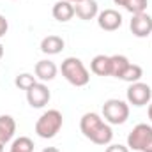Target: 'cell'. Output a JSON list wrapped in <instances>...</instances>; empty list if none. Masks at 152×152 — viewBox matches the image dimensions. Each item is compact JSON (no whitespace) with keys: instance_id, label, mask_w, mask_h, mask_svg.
Listing matches in <instances>:
<instances>
[{"instance_id":"d6986e66","label":"cell","mask_w":152,"mask_h":152,"mask_svg":"<svg viewBox=\"0 0 152 152\" xmlns=\"http://www.w3.org/2000/svg\"><path fill=\"white\" fill-rule=\"evenodd\" d=\"M37 81H36V76L30 75V73H21V75H18L14 78V85L20 88V90H28L30 87H34Z\"/></svg>"},{"instance_id":"8fae6325","label":"cell","mask_w":152,"mask_h":152,"mask_svg":"<svg viewBox=\"0 0 152 152\" xmlns=\"http://www.w3.org/2000/svg\"><path fill=\"white\" fill-rule=\"evenodd\" d=\"M51 14H53V18H55L57 21L66 23V21L73 20V16H75V4H71V2H67V0H58V2L53 5Z\"/></svg>"},{"instance_id":"52a82bcc","label":"cell","mask_w":152,"mask_h":152,"mask_svg":"<svg viewBox=\"0 0 152 152\" xmlns=\"http://www.w3.org/2000/svg\"><path fill=\"white\" fill-rule=\"evenodd\" d=\"M50 99H51V92L42 81H37L34 87L27 90V103L32 108H44L50 103Z\"/></svg>"},{"instance_id":"5b68a950","label":"cell","mask_w":152,"mask_h":152,"mask_svg":"<svg viewBox=\"0 0 152 152\" xmlns=\"http://www.w3.org/2000/svg\"><path fill=\"white\" fill-rule=\"evenodd\" d=\"M103 118L110 126H120L129 118V103L122 99H108L103 104Z\"/></svg>"},{"instance_id":"d4e9b609","label":"cell","mask_w":152,"mask_h":152,"mask_svg":"<svg viewBox=\"0 0 152 152\" xmlns=\"http://www.w3.org/2000/svg\"><path fill=\"white\" fill-rule=\"evenodd\" d=\"M147 115H149V120L152 122V103H149V110H147Z\"/></svg>"},{"instance_id":"484cf974","label":"cell","mask_w":152,"mask_h":152,"mask_svg":"<svg viewBox=\"0 0 152 152\" xmlns=\"http://www.w3.org/2000/svg\"><path fill=\"white\" fill-rule=\"evenodd\" d=\"M2 57H4V46L0 44V58H2Z\"/></svg>"},{"instance_id":"7c38bea8","label":"cell","mask_w":152,"mask_h":152,"mask_svg":"<svg viewBox=\"0 0 152 152\" xmlns=\"http://www.w3.org/2000/svg\"><path fill=\"white\" fill-rule=\"evenodd\" d=\"M34 71H36V78L44 83V81L55 80V76L58 73V67L51 60H39L37 64H36V69Z\"/></svg>"},{"instance_id":"5bb4252c","label":"cell","mask_w":152,"mask_h":152,"mask_svg":"<svg viewBox=\"0 0 152 152\" xmlns=\"http://www.w3.org/2000/svg\"><path fill=\"white\" fill-rule=\"evenodd\" d=\"M66 42L60 36H46L41 41V51L46 55H58L64 50Z\"/></svg>"},{"instance_id":"7a4b0ae2","label":"cell","mask_w":152,"mask_h":152,"mask_svg":"<svg viewBox=\"0 0 152 152\" xmlns=\"http://www.w3.org/2000/svg\"><path fill=\"white\" fill-rule=\"evenodd\" d=\"M60 71L62 76L73 85V87H85L88 81H90V73L88 69L85 67V64L76 58V57H67L62 66H60Z\"/></svg>"},{"instance_id":"30bf717a","label":"cell","mask_w":152,"mask_h":152,"mask_svg":"<svg viewBox=\"0 0 152 152\" xmlns=\"http://www.w3.org/2000/svg\"><path fill=\"white\" fill-rule=\"evenodd\" d=\"M75 14L83 21H90V20L97 18L99 5L96 0H83L80 4H75Z\"/></svg>"},{"instance_id":"ffe728a7","label":"cell","mask_w":152,"mask_h":152,"mask_svg":"<svg viewBox=\"0 0 152 152\" xmlns=\"http://www.w3.org/2000/svg\"><path fill=\"white\" fill-rule=\"evenodd\" d=\"M147 5H149L147 0H127V4H126L124 9L129 11L131 14H140V12H145Z\"/></svg>"},{"instance_id":"4fadbf2b","label":"cell","mask_w":152,"mask_h":152,"mask_svg":"<svg viewBox=\"0 0 152 152\" xmlns=\"http://www.w3.org/2000/svg\"><path fill=\"white\" fill-rule=\"evenodd\" d=\"M16 133V120L11 115H0V143H9Z\"/></svg>"},{"instance_id":"44dd1931","label":"cell","mask_w":152,"mask_h":152,"mask_svg":"<svg viewBox=\"0 0 152 152\" xmlns=\"http://www.w3.org/2000/svg\"><path fill=\"white\" fill-rule=\"evenodd\" d=\"M104 152H131L129 151V147L127 145H120V143H110L108 147H106V151Z\"/></svg>"},{"instance_id":"9c48e42d","label":"cell","mask_w":152,"mask_h":152,"mask_svg":"<svg viewBox=\"0 0 152 152\" xmlns=\"http://www.w3.org/2000/svg\"><path fill=\"white\" fill-rule=\"evenodd\" d=\"M97 25L104 32H115L122 27V14L115 9H104L97 14Z\"/></svg>"},{"instance_id":"3957f363","label":"cell","mask_w":152,"mask_h":152,"mask_svg":"<svg viewBox=\"0 0 152 152\" xmlns=\"http://www.w3.org/2000/svg\"><path fill=\"white\" fill-rule=\"evenodd\" d=\"M62 124H64V117L58 110H48L36 122V134L44 140L55 138L57 133L62 129Z\"/></svg>"},{"instance_id":"ba28073f","label":"cell","mask_w":152,"mask_h":152,"mask_svg":"<svg viewBox=\"0 0 152 152\" xmlns=\"http://www.w3.org/2000/svg\"><path fill=\"white\" fill-rule=\"evenodd\" d=\"M129 28L133 32L134 37H149L152 34V16L147 12H140V14H133L131 21H129Z\"/></svg>"},{"instance_id":"e0dca14e","label":"cell","mask_w":152,"mask_h":152,"mask_svg":"<svg viewBox=\"0 0 152 152\" xmlns=\"http://www.w3.org/2000/svg\"><path fill=\"white\" fill-rule=\"evenodd\" d=\"M9 152H34V142L28 136H20L12 140Z\"/></svg>"},{"instance_id":"8992f818","label":"cell","mask_w":152,"mask_h":152,"mask_svg":"<svg viewBox=\"0 0 152 152\" xmlns=\"http://www.w3.org/2000/svg\"><path fill=\"white\" fill-rule=\"evenodd\" d=\"M126 97H127V103L133 104V106H138V108L145 106V104L151 103V99H152V88L147 83H142V81L129 83Z\"/></svg>"},{"instance_id":"83f0119b","label":"cell","mask_w":152,"mask_h":152,"mask_svg":"<svg viewBox=\"0 0 152 152\" xmlns=\"http://www.w3.org/2000/svg\"><path fill=\"white\" fill-rule=\"evenodd\" d=\"M4 147H5V145H4V143H0V152H4Z\"/></svg>"},{"instance_id":"603a6c76","label":"cell","mask_w":152,"mask_h":152,"mask_svg":"<svg viewBox=\"0 0 152 152\" xmlns=\"http://www.w3.org/2000/svg\"><path fill=\"white\" fill-rule=\"evenodd\" d=\"M41 152H60L57 147H46V149H42Z\"/></svg>"},{"instance_id":"ac0fdd59","label":"cell","mask_w":152,"mask_h":152,"mask_svg":"<svg viewBox=\"0 0 152 152\" xmlns=\"http://www.w3.org/2000/svg\"><path fill=\"white\" fill-rule=\"evenodd\" d=\"M142 76H143V69L138 64H129V67L124 71V75H122L120 80H124L127 83H136V81H140Z\"/></svg>"},{"instance_id":"9a60e30c","label":"cell","mask_w":152,"mask_h":152,"mask_svg":"<svg viewBox=\"0 0 152 152\" xmlns=\"http://www.w3.org/2000/svg\"><path fill=\"white\" fill-rule=\"evenodd\" d=\"M90 71L97 76H110L112 75V62L108 55H96L90 62Z\"/></svg>"},{"instance_id":"cb8c5ba5","label":"cell","mask_w":152,"mask_h":152,"mask_svg":"<svg viewBox=\"0 0 152 152\" xmlns=\"http://www.w3.org/2000/svg\"><path fill=\"white\" fill-rule=\"evenodd\" d=\"M115 5H122V7H126V4H127V0H113Z\"/></svg>"},{"instance_id":"2e32d148","label":"cell","mask_w":152,"mask_h":152,"mask_svg":"<svg viewBox=\"0 0 152 152\" xmlns=\"http://www.w3.org/2000/svg\"><path fill=\"white\" fill-rule=\"evenodd\" d=\"M110 62H112V75L113 78H122V75H124V71L129 67V58L126 57V55H112L110 57Z\"/></svg>"},{"instance_id":"4316f807","label":"cell","mask_w":152,"mask_h":152,"mask_svg":"<svg viewBox=\"0 0 152 152\" xmlns=\"http://www.w3.org/2000/svg\"><path fill=\"white\" fill-rule=\"evenodd\" d=\"M67 2H71V4H80V2H83V0H67Z\"/></svg>"},{"instance_id":"6da1fadb","label":"cell","mask_w":152,"mask_h":152,"mask_svg":"<svg viewBox=\"0 0 152 152\" xmlns=\"http://www.w3.org/2000/svg\"><path fill=\"white\" fill-rule=\"evenodd\" d=\"M80 131L87 140H90L96 145H110L113 140L112 126L101 115L94 112H88L80 118Z\"/></svg>"},{"instance_id":"277c9868","label":"cell","mask_w":152,"mask_h":152,"mask_svg":"<svg viewBox=\"0 0 152 152\" xmlns=\"http://www.w3.org/2000/svg\"><path fill=\"white\" fill-rule=\"evenodd\" d=\"M127 147L136 152H152V126L136 124L127 134Z\"/></svg>"},{"instance_id":"7402d4cb","label":"cell","mask_w":152,"mask_h":152,"mask_svg":"<svg viewBox=\"0 0 152 152\" xmlns=\"http://www.w3.org/2000/svg\"><path fill=\"white\" fill-rule=\"evenodd\" d=\"M7 30H9V21L5 20V16L0 14V37H4L7 34Z\"/></svg>"}]
</instances>
